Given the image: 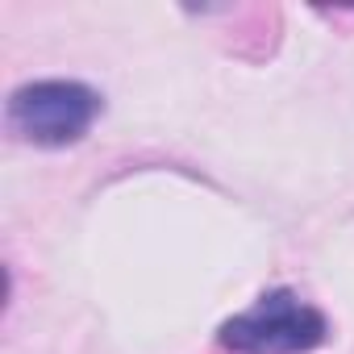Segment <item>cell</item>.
Returning a JSON list of instances; mask_svg holds the SVG:
<instances>
[{"label": "cell", "instance_id": "1", "mask_svg": "<svg viewBox=\"0 0 354 354\" xmlns=\"http://www.w3.org/2000/svg\"><path fill=\"white\" fill-rule=\"evenodd\" d=\"M100 113H104V100L84 80H30L9 92L5 125L13 138L30 146L63 150L84 142Z\"/></svg>", "mask_w": 354, "mask_h": 354}, {"label": "cell", "instance_id": "2", "mask_svg": "<svg viewBox=\"0 0 354 354\" xmlns=\"http://www.w3.org/2000/svg\"><path fill=\"white\" fill-rule=\"evenodd\" d=\"M329 342V317L292 288L263 292L250 308L234 313L217 329V346L230 354H313Z\"/></svg>", "mask_w": 354, "mask_h": 354}]
</instances>
